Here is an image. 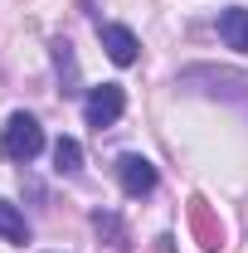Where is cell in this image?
Instances as JSON below:
<instances>
[{
  "mask_svg": "<svg viewBox=\"0 0 248 253\" xmlns=\"http://www.w3.org/2000/svg\"><path fill=\"white\" fill-rule=\"evenodd\" d=\"M93 229L112 244V249H131V234H126V224L112 214V210H93Z\"/></svg>",
  "mask_w": 248,
  "mask_h": 253,
  "instance_id": "9",
  "label": "cell"
},
{
  "mask_svg": "<svg viewBox=\"0 0 248 253\" xmlns=\"http://www.w3.org/2000/svg\"><path fill=\"white\" fill-rule=\"evenodd\" d=\"M180 83H185V88H190V83H214V88H209L214 97L224 93V97H234V102H248V78H244V73H229V68H219V73H214V68H185Z\"/></svg>",
  "mask_w": 248,
  "mask_h": 253,
  "instance_id": "4",
  "label": "cell"
},
{
  "mask_svg": "<svg viewBox=\"0 0 248 253\" xmlns=\"http://www.w3.org/2000/svg\"><path fill=\"white\" fill-rule=\"evenodd\" d=\"M0 239L5 244H30V224H25V214H20V205H10V200H0Z\"/></svg>",
  "mask_w": 248,
  "mask_h": 253,
  "instance_id": "8",
  "label": "cell"
},
{
  "mask_svg": "<svg viewBox=\"0 0 248 253\" xmlns=\"http://www.w3.org/2000/svg\"><path fill=\"white\" fill-rule=\"evenodd\" d=\"M49 49H54V68H59L63 93H68V97H73V93H83V78H78V59H73V44H68V39H54Z\"/></svg>",
  "mask_w": 248,
  "mask_h": 253,
  "instance_id": "7",
  "label": "cell"
},
{
  "mask_svg": "<svg viewBox=\"0 0 248 253\" xmlns=\"http://www.w3.org/2000/svg\"><path fill=\"white\" fill-rule=\"evenodd\" d=\"M219 39H224L234 54H248V10H244V5L219 10Z\"/></svg>",
  "mask_w": 248,
  "mask_h": 253,
  "instance_id": "6",
  "label": "cell"
},
{
  "mask_svg": "<svg viewBox=\"0 0 248 253\" xmlns=\"http://www.w3.org/2000/svg\"><path fill=\"white\" fill-rule=\"evenodd\" d=\"M117 185H122L126 200H146V195L161 185V175H156V166L146 156L126 151V156H117Z\"/></svg>",
  "mask_w": 248,
  "mask_h": 253,
  "instance_id": "3",
  "label": "cell"
},
{
  "mask_svg": "<svg viewBox=\"0 0 248 253\" xmlns=\"http://www.w3.org/2000/svg\"><path fill=\"white\" fill-rule=\"evenodd\" d=\"M0 151H5V161H15V166H30L44 151V126H39V117L10 112L5 126H0Z\"/></svg>",
  "mask_w": 248,
  "mask_h": 253,
  "instance_id": "1",
  "label": "cell"
},
{
  "mask_svg": "<svg viewBox=\"0 0 248 253\" xmlns=\"http://www.w3.org/2000/svg\"><path fill=\"white\" fill-rule=\"evenodd\" d=\"M126 112V93L122 83H102V88H88V97H83V117H88V126H117V117Z\"/></svg>",
  "mask_w": 248,
  "mask_h": 253,
  "instance_id": "2",
  "label": "cell"
},
{
  "mask_svg": "<svg viewBox=\"0 0 248 253\" xmlns=\"http://www.w3.org/2000/svg\"><path fill=\"white\" fill-rule=\"evenodd\" d=\"M97 39H102V54L117 63V68H131V63H136V54H141L136 34L126 30V25H97Z\"/></svg>",
  "mask_w": 248,
  "mask_h": 253,
  "instance_id": "5",
  "label": "cell"
},
{
  "mask_svg": "<svg viewBox=\"0 0 248 253\" xmlns=\"http://www.w3.org/2000/svg\"><path fill=\"white\" fill-rule=\"evenodd\" d=\"M54 170H59V175H78V170H83V146H78L73 136H59V141H54Z\"/></svg>",
  "mask_w": 248,
  "mask_h": 253,
  "instance_id": "10",
  "label": "cell"
}]
</instances>
